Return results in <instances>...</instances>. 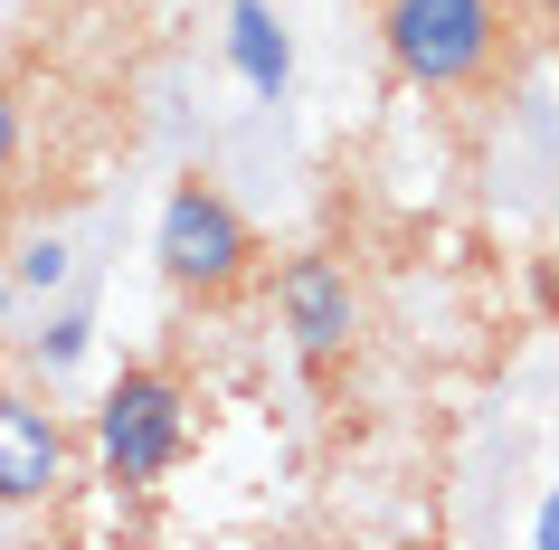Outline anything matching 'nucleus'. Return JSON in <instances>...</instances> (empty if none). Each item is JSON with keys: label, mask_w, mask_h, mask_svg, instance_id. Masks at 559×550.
I'll list each match as a JSON object with an SVG mask.
<instances>
[{"label": "nucleus", "mask_w": 559, "mask_h": 550, "mask_svg": "<svg viewBox=\"0 0 559 550\" xmlns=\"http://www.w3.org/2000/svg\"><path fill=\"white\" fill-rule=\"evenodd\" d=\"M152 266H162V285L190 294V304H228L247 276H257V229H247V209L218 190V180H171L162 190V219H152Z\"/></svg>", "instance_id": "f03ea898"}, {"label": "nucleus", "mask_w": 559, "mask_h": 550, "mask_svg": "<svg viewBox=\"0 0 559 550\" xmlns=\"http://www.w3.org/2000/svg\"><path fill=\"white\" fill-rule=\"evenodd\" d=\"M228 67H237L247 95L285 105V86H295V38L275 20V0H228Z\"/></svg>", "instance_id": "423d86ee"}, {"label": "nucleus", "mask_w": 559, "mask_h": 550, "mask_svg": "<svg viewBox=\"0 0 559 550\" xmlns=\"http://www.w3.org/2000/svg\"><path fill=\"white\" fill-rule=\"evenodd\" d=\"M58 276H67V247H58V237H38L29 257H20V285H58Z\"/></svg>", "instance_id": "6e6552de"}, {"label": "nucleus", "mask_w": 559, "mask_h": 550, "mask_svg": "<svg viewBox=\"0 0 559 550\" xmlns=\"http://www.w3.org/2000/svg\"><path fill=\"white\" fill-rule=\"evenodd\" d=\"M20 172V95H10V77H0V180Z\"/></svg>", "instance_id": "1a4fd4ad"}, {"label": "nucleus", "mask_w": 559, "mask_h": 550, "mask_svg": "<svg viewBox=\"0 0 559 550\" xmlns=\"http://www.w3.org/2000/svg\"><path fill=\"white\" fill-rule=\"evenodd\" d=\"M67 475H76V436L48 399L29 389H0V513H29V503H58Z\"/></svg>", "instance_id": "39448f33"}, {"label": "nucleus", "mask_w": 559, "mask_h": 550, "mask_svg": "<svg viewBox=\"0 0 559 550\" xmlns=\"http://www.w3.org/2000/svg\"><path fill=\"white\" fill-rule=\"evenodd\" d=\"M531 541H540V550H559V484H550V503H540V522H531Z\"/></svg>", "instance_id": "9d476101"}, {"label": "nucleus", "mask_w": 559, "mask_h": 550, "mask_svg": "<svg viewBox=\"0 0 559 550\" xmlns=\"http://www.w3.org/2000/svg\"><path fill=\"white\" fill-rule=\"evenodd\" d=\"M86 332H95V323H86V304H58V314H48V323L29 332V361H38L48 379H67L76 361H86Z\"/></svg>", "instance_id": "0eeeda50"}, {"label": "nucleus", "mask_w": 559, "mask_h": 550, "mask_svg": "<svg viewBox=\"0 0 559 550\" xmlns=\"http://www.w3.org/2000/svg\"><path fill=\"white\" fill-rule=\"evenodd\" d=\"M275 323H285V342H295L313 371L352 361L360 351V285H352V266L332 257V247L285 257L275 266Z\"/></svg>", "instance_id": "20e7f679"}, {"label": "nucleus", "mask_w": 559, "mask_h": 550, "mask_svg": "<svg viewBox=\"0 0 559 550\" xmlns=\"http://www.w3.org/2000/svg\"><path fill=\"white\" fill-rule=\"evenodd\" d=\"M380 48L408 86L465 95L502 67L512 20H502V0H380Z\"/></svg>", "instance_id": "f257e3e1"}, {"label": "nucleus", "mask_w": 559, "mask_h": 550, "mask_svg": "<svg viewBox=\"0 0 559 550\" xmlns=\"http://www.w3.org/2000/svg\"><path fill=\"white\" fill-rule=\"evenodd\" d=\"M180 446H190V389H180V371L123 361L115 389L95 399V465H105V484L152 493L180 465Z\"/></svg>", "instance_id": "7ed1b4c3"}, {"label": "nucleus", "mask_w": 559, "mask_h": 550, "mask_svg": "<svg viewBox=\"0 0 559 550\" xmlns=\"http://www.w3.org/2000/svg\"><path fill=\"white\" fill-rule=\"evenodd\" d=\"M550 30H559V0H550Z\"/></svg>", "instance_id": "9b49d317"}]
</instances>
